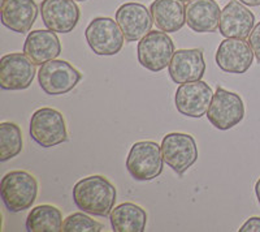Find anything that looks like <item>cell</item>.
<instances>
[{"label": "cell", "instance_id": "obj_1", "mask_svg": "<svg viewBox=\"0 0 260 232\" xmlns=\"http://www.w3.org/2000/svg\"><path fill=\"white\" fill-rule=\"evenodd\" d=\"M117 192L112 183L102 175L81 179L73 188V201L81 212L96 217H110Z\"/></svg>", "mask_w": 260, "mask_h": 232}, {"label": "cell", "instance_id": "obj_2", "mask_svg": "<svg viewBox=\"0 0 260 232\" xmlns=\"http://www.w3.org/2000/svg\"><path fill=\"white\" fill-rule=\"evenodd\" d=\"M0 193L8 212H25L36 202L38 196V183L27 171H11L2 178Z\"/></svg>", "mask_w": 260, "mask_h": 232}, {"label": "cell", "instance_id": "obj_3", "mask_svg": "<svg viewBox=\"0 0 260 232\" xmlns=\"http://www.w3.org/2000/svg\"><path fill=\"white\" fill-rule=\"evenodd\" d=\"M164 167L161 145L155 141H139L130 148L126 170L134 180L150 182L159 178Z\"/></svg>", "mask_w": 260, "mask_h": 232}, {"label": "cell", "instance_id": "obj_4", "mask_svg": "<svg viewBox=\"0 0 260 232\" xmlns=\"http://www.w3.org/2000/svg\"><path fill=\"white\" fill-rule=\"evenodd\" d=\"M30 137L42 148H53L68 140L64 116L51 107H42L31 115Z\"/></svg>", "mask_w": 260, "mask_h": 232}, {"label": "cell", "instance_id": "obj_5", "mask_svg": "<svg viewBox=\"0 0 260 232\" xmlns=\"http://www.w3.org/2000/svg\"><path fill=\"white\" fill-rule=\"evenodd\" d=\"M85 38L92 52L101 56L118 54L126 41L117 21L110 17L94 18L86 27Z\"/></svg>", "mask_w": 260, "mask_h": 232}, {"label": "cell", "instance_id": "obj_6", "mask_svg": "<svg viewBox=\"0 0 260 232\" xmlns=\"http://www.w3.org/2000/svg\"><path fill=\"white\" fill-rule=\"evenodd\" d=\"M82 73L65 60H50L38 71V82L48 96H64L77 86Z\"/></svg>", "mask_w": 260, "mask_h": 232}, {"label": "cell", "instance_id": "obj_7", "mask_svg": "<svg viewBox=\"0 0 260 232\" xmlns=\"http://www.w3.org/2000/svg\"><path fill=\"white\" fill-rule=\"evenodd\" d=\"M175 43L166 32H152L146 34L138 43L137 56L139 64L151 72H160L169 66L175 55Z\"/></svg>", "mask_w": 260, "mask_h": 232}, {"label": "cell", "instance_id": "obj_8", "mask_svg": "<svg viewBox=\"0 0 260 232\" xmlns=\"http://www.w3.org/2000/svg\"><path fill=\"white\" fill-rule=\"evenodd\" d=\"M207 118L220 131H228L240 124L245 118V104L240 94L217 88L208 107Z\"/></svg>", "mask_w": 260, "mask_h": 232}, {"label": "cell", "instance_id": "obj_9", "mask_svg": "<svg viewBox=\"0 0 260 232\" xmlns=\"http://www.w3.org/2000/svg\"><path fill=\"white\" fill-rule=\"evenodd\" d=\"M164 162L177 175H183L198 161V146L194 137L187 133L173 132L168 133L161 141Z\"/></svg>", "mask_w": 260, "mask_h": 232}, {"label": "cell", "instance_id": "obj_10", "mask_svg": "<svg viewBox=\"0 0 260 232\" xmlns=\"http://www.w3.org/2000/svg\"><path fill=\"white\" fill-rule=\"evenodd\" d=\"M36 75V64L26 54L12 52L0 59V88L3 90L27 89Z\"/></svg>", "mask_w": 260, "mask_h": 232}, {"label": "cell", "instance_id": "obj_11", "mask_svg": "<svg viewBox=\"0 0 260 232\" xmlns=\"http://www.w3.org/2000/svg\"><path fill=\"white\" fill-rule=\"evenodd\" d=\"M212 98V89L204 81L198 80L181 83L176 90V108L181 115L199 119L203 115H207Z\"/></svg>", "mask_w": 260, "mask_h": 232}, {"label": "cell", "instance_id": "obj_12", "mask_svg": "<svg viewBox=\"0 0 260 232\" xmlns=\"http://www.w3.org/2000/svg\"><path fill=\"white\" fill-rule=\"evenodd\" d=\"M254 51L248 42L240 38H225L216 51V64L226 73L243 75L254 62Z\"/></svg>", "mask_w": 260, "mask_h": 232}, {"label": "cell", "instance_id": "obj_13", "mask_svg": "<svg viewBox=\"0 0 260 232\" xmlns=\"http://www.w3.org/2000/svg\"><path fill=\"white\" fill-rule=\"evenodd\" d=\"M41 15L47 29L67 34L77 26L81 13L74 0H43Z\"/></svg>", "mask_w": 260, "mask_h": 232}, {"label": "cell", "instance_id": "obj_14", "mask_svg": "<svg viewBox=\"0 0 260 232\" xmlns=\"http://www.w3.org/2000/svg\"><path fill=\"white\" fill-rule=\"evenodd\" d=\"M115 17L127 42L141 41L146 34L150 33L154 25L150 9L134 2L118 7Z\"/></svg>", "mask_w": 260, "mask_h": 232}, {"label": "cell", "instance_id": "obj_15", "mask_svg": "<svg viewBox=\"0 0 260 232\" xmlns=\"http://www.w3.org/2000/svg\"><path fill=\"white\" fill-rule=\"evenodd\" d=\"M255 26V16L240 0H232L220 15V34L225 38L246 39Z\"/></svg>", "mask_w": 260, "mask_h": 232}, {"label": "cell", "instance_id": "obj_16", "mask_svg": "<svg viewBox=\"0 0 260 232\" xmlns=\"http://www.w3.org/2000/svg\"><path fill=\"white\" fill-rule=\"evenodd\" d=\"M206 72L203 51L198 48L177 50L168 66V73L176 83L202 80Z\"/></svg>", "mask_w": 260, "mask_h": 232}, {"label": "cell", "instance_id": "obj_17", "mask_svg": "<svg viewBox=\"0 0 260 232\" xmlns=\"http://www.w3.org/2000/svg\"><path fill=\"white\" fill-rule=\"evenodd\" d=\"M36 0H4L2 4V24L15 33L30 32L38 17Z\"/></svg>", "mask_w": 260, "mask_h": 232}, {"label": "cell", "instance_id": "obj_18", "mask_svg": "<svg viewBox=\"0 0 260 232\" xmlns=\"http://www.w3.org/2000/svg\"><path fill=\"white\" fill-rule=\"evenodd\" d=\"M24 54H26L36 66H42L56 59L61 54V43L56 32L50 29L31 30L25 39Z\"/></svg>", "mask_w": 260, "mask_h": 232}, {"label": "cell", "instance_id": "obj_19", "mask_svg": "<svg viewBox=\"0 0 260 232\" xmlns=\"http://www.w3.org/2000/svg\"><path fill=\"white\" fill-rule=\"evenodd\" d=\"M185 13L187 26L195 33H213L219 29L221 9L216 0H190Z\"/></svg>", "mask_w": 260, "mask_h": 232}, {"label": "cell", "instance_id": "obj_20", "mask_svg": "<svg viewBox=\"0 0 260 232\" xmlns=\"http://www.w3.org/2000/svg\"><path fill=\"white\" fill-rule=\"evenodd\" d=\"M150 11L157 29L166 33H176L186 22L185 6L181 0H154Z\"/></svg>", "mask_w": 260, "mask_h": 232}, {"label": "cell", "instance_id": "obj_21", "mask_svg": "<svg viewBox=\"0 0 260 232\" xmlns=\"http://www.w3.org/2000/svg\"><path fill=\"white\" fill-rule=\"evenodd\" d=\"M110 222L115 232H143L147 224V213L133 202H124L113 208Z\"/></svg>", "mask_w": 260, "mask_h": 232}, {"label": "cell", "instance_id": "obj_22", "mask_svg": "<svg viewBox=\"0 0 260 232\" xmlns=\"http://www.w3.org/2000/svg\"><path fill=\"white\" fill-rule=\"evenodd\" d=\"M62 214L52 205H39L31 209L26 218L29 232H59L62 229Z\"/></svg>", "mask_w": 260, "mask_h": 232}, {"label": "cell", "instance_id": "obj_23", "mask_svg": "<svg viewBox=\"0 0 260 232\" xmlns=\"http://www.w3.org/2000/svg\"><path fill=\"white\" fill-rule=\"evenodd\" d=\"M22 132L15 123L0 124V161L7 162L22 152Z\"/></svg>", "mask_w": 260, "mask_h": 232}, {"label": "cell", "instance_id": "obj_24", "mask_svg": "<svg viewBox=\"0 0 260 232\" xmlns=\"http://www.w3.org/2000/svg\"><path fill=\"white\" fill-rule=\"evenodd\" d=\"M104 226L87 215V213H73L62 222L64 232H99L103 231Z\"/></svg>", "mask_w": 260, "mask_h": 232}, {"label": "cell", "instance_id": "obj_25", "mask_svg": "<svg viewBox=\"0 0 260 232\" xmlns=\"http://www.w3.org/2000/svg\"><path fill=\"white\" fill-rule=\"evenodd\" d=\"M248 45L254 51V55L257 62L260 63V22H257L254 26L252 32L248 36Z\"/></svg>", "mask_w": 260, "mask_h": 232}, {"label": "cell", "instance_id": "obj_26", "mask_svg": "<svg viewBox=\"0 0 260 232\" xmlns=\"http://www.w3.org/2000/svg\"><path fill=\"white\" fill-rule=\"evenodd\" d=\"M240 232H260V217L248 218L240 228Z\"/></svg>", "mask_w": 260, "mask_h": 232}, {"label": "cell", "instance_id": "obj_27", "mask_svg": "<svg viewBox=\"0 0 260 232\" xmlns=\"http://www.w3.org/2000/svg\"><path fill=\"white\" fill-rule=\"evenodd\" d=\"M241 3L246 4L248 7H259L260 6V0H240Z\"/></svg>", "mask_w": 260, "mask_h": 232}, {"label": "cell", "instance_id": "obj_28", "mask_svg": "<svg viewBox=\"0 0 260 232\" xmlns=\"http://www.w3.org/2000/svg\"><path fill=\"white\" fill-rule=\"evenodd\" d=\"M255 194H256L257 202H259V205H260V178L257 179L256 184H255Z\"/></svg>", "mask_w": 260, "mask_h": 232}, {"label": "cell", "instance_id": "obj_29", "mask_svg": "<svg viewBox=\"0 0 260 232\" xmlns=\"http://www.w3.org/2000/svg\"><path fill=\"white\" fill-rule=\"evenodd\" d=\"M181 2H190V0H181Z\"/></svg>", "mask_w": 260, "mask_h": 232}, {"label": "cell", "instance_id": "obj_30", "mask_svg": "<svg viewBox=\"0 0 260 232\" xmlns=\"http://www.w3.org/2000/svg\"><path fill=\"white\" fill-rule=\"evenodd\" d=\"M77 2H86V0H77Z\"/></svg>", "mask_w": 260, "mask_h": 232}]
</instances>
